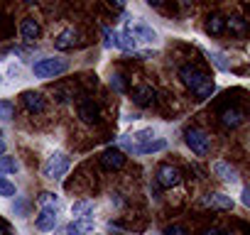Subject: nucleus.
<instances>
[{"instance_id": "19", "label": "nucleus", "mask_w": 250, "mask_h": 235, "mask_svg": "<svg viewBox=\"0 0 250 235\" xmlns=\"http://www.w3.org/2000/svg\"><path fill=\"white\" fill-rule=\"evenodd\" d=\"M165 147H167L165 140H150V142H143V145L133 147L130 152H133V155H152V152H162Z\"/></svg>"}, {"instance_id": "21", "label": "nucleus", "mask_w": 250, "mask_h": 235, "mask_svg": "<svg viewBox=\"0 0 250 235\" xmlns=\"http://www.w3.org/2000/svg\"><path fill=\"white\" fill-rule=\"evenodd\" d=\"M226 30V18H221V15H211L208 20H206V32L208 35H221Z\"/></svg>"}, {"instance_id": "33", "label": "nucleus", "mask_w": 250, "mask_h": 235, "mask_svg": "<svg viewBox=\"0 0 250 235\" xmlns=\"http://www.w3.org/2000/svg\"><path fill=\"white\" fill-rule=\"evenodd\" d=\"M57 96H59L62 103H66V100L71 98V91H69V88H57Z\"/></svg>"}, {"instance_id": "38", "label": "nucleus", "mask_w": 250, "mask_h": 235, "mask_svg": "<svg viewBox=\"0 0 250 235\" xmlns=\"http://www.w3.org/2000/svg\"><path fill=\"white\" fill-rule=\"evenodd\" d=\"M57 235H64V228H62V230H59V233H57Z\"/></svg>"}, {"instance_id": "11", "label": "nucleus", "mask_w": 250, "mask_h": 235, "mask_svg": "<svg viewBox=\"0 0 250 235\" xmlns=\"http://www.w3.org/2000/svg\"><path fill=\"white\" fill-rule=\"evenodd\" d=\"M79 44V32L74 30V27H69V30H64L57 39H54V47L57 49H62V52H66V49H74Z\"/></svg>"}, {"instance_id": "23", "label": "nucleus", "mask_w": 250, "mask_h": 235, "mask_svg": "<svg viewBox=\"0 0 250 235\" xmlns=\"http://www.w3.org/2000/svg\"><path fill=\"white\" fill-rule=\"evenodd\" d=\"M110 88L115 91V93H125L128 91V78H125L123 74H110Z\"/></svg>"}, {"instance_id": "3", "label": "nucleus", "mask_w": 250, "mask_h": 235, "mask_svg": "<svg viewBox=\"0 0 250 235\" xmlns=\"http://www.w3.org/2000/svg\"><path fill=\"white\" fill-rule=\"evenodd\" d=\"M184 140H187V147H189L194 155H199V157H206V155L211 152V137H208L204 130H199V128L187 130V133H184Z\"/></svg>"}, {"instance_id": "2", "label": "nucleus", "mask_w": 250, "mask_h": 235, "mask_svg": "<svg viewBox=\"0 0 250 235\" xmlns=\"http://www.w3.org/2000/svg\"><path fill=\"white\" fill-rule=\"evenodd\" d=\"M69 167H71V159H69L64 152H54V155H49V157H47V162H44L42 172H44V176H47V179L59 181V179L69 172Z\"/></svg>"}, {"instance_id": "34", "label": "nucleus", "mask_w": 250, "mask_h": 235, "mask_svg": "<svg viewBox=\"0 0 250 235\" xmlns=\"http://www.w3.org/2000/svg\"><path fill=\"white\" fill-rule=\"evenodd\" d=\"M240 196H243V203L248 206V203H250V191H248V186H243V194H240Z\"/></svg>"}, {"instance_id": "6", "label": "nucleus", "mask_w": 250, "mask_h": 235, "mask_svg": "<svg viewBox=\"0 0 250 235\" xmlns=\"http://www.w3.org/2000/svg\"><path fill=\"white\" fill-rule=\"evenodd\" d=\"M101 164H103V169H108V172L120 169V167L125 164V152L118 150V147H110V150H105V152L101 155Z\"/></svg>"}, {"instance_id": "17", "label": "nucleus", "mask_w": 250, "mask_h": 235, "mask_svg": "<svg viewBox=\"0 0 250 235\" xmlns=\"http://www.w3.org/2000/svg\"><path fill=\"white\" fill-rule=\"evenodd\" d=\"M93 230V220H71L64 228V235H91Z\"/></svg>"}, {"instance_id": "14", "label": "nucleus", "mask_w": 250, "mask_h": 235, "mask_svg": "<svg viewBox=\"0 0 250 235\" xmlns=\"http://www.w3.org/2000/svg\"><path fill=\"white\" fill-rule=\"evenodd\" d=\"M54 225H57V208H42L37 215V228L47 233V230H54Z\"/></svg>"}, {"instance_id": "31", "label": "nucleus", "mask_w": 250, "mask_h": 235, "mask_svg": "<svg viewBox=\"0 0 250 235\" xmlns=\"http://www.w3.org/2000/svg\"><path fill=\"white\" fill-rule=\"evenodd\" d=\"M228 27H230L233 32H245V20H243V18H230V20H228Z\"/></svg>"}, {"instance_id": "1", "label": "nucleus", "mask_w": 250, "mask_h": 235, "mask_svg": "<svg viewBox=\"0 0 250 235\" xmlns=\"http://www.w3.org/2000/svg\"><path fill=\"white\" fill-rule=\"evenodd\" d=\"M35 76L37 78H54V76H62L69 71V61L62 59V57H49V59H40L35 66H32Z\"/></svg>"}, {"instance_id": "15", "label": "nucleus", "mask_w": 250, "mask_h": 235, "mask_svg": "<svg viewBox=\"0 0 250 235\" xmlns=\"http://www.w3.org/2000/svg\"><path fill=\"white\" fill-rule=\"evenodd\" d=\"M20 35H22L25 42H35L40 37V22L35 18H25L22 25H20Z\"/></svg>"}, {"instance_id": "20", "label": "nucleus", "mask_w": 250, "mask_h": 235, "mask_svg": "<svg viewBox=\"0 0 250 235\" xmlns=\"http://www.w3.org/2000/svg\"><path fill=\"white\" fill-rule=\"evenodd\" d=\"M213 172H216V176H221L223 181H238V172L228 164V162H213Z\"/></svg>"}, {"instance_id": "18", "label": "nucleus", "mask_w": 250, "mask_h": 235, "mask_svg": "<svg viewBox=\"0 0 250 235\" xmlns=\"http://www.w3.org/2000/svg\"><path fill=\"white\" fill-rule=\"evenodd\" d=\"M135 47H138V39L133 37V32H130V30H123V32H118L115 49H123V52H135Z\"/></svg>"}, {"instance_id": "4", "label": "nucleus", "mask_w": 250, "mask_h": 235, "mask_svg": "<svg viewBox=\"0 0 250 235\" xmlns=\"http://www.w3.org/2000/svg\"><path fill=\"white\" fill-rule=\"evenodd\" d=\"M179 78H182V83H184V86H189V88L194 91V88H199L208 76H206L199 66H194V64H184V66L179 69Z\"/></svg>"}, {"instance_id": "37", "label": "nucleus", "mask_w": 250, "mask_h": 235, "mask_svg": "<svg viewBox=\"0 0 250 235\" xmlns=\"http://www.w3.org/2000/svg\"><path fill=\"white\" fill-rule=\"evenodd\" d=\"M3 155H5V142L0 140V157H3Z\"/></svg>"}, {"instance_id": "30", "label": "nucleus", "mask_w": 250, "mask_h": 235, "mask_svg": "<svg viewBox=\"0 0 250 235\" xmlns=\"http://www.w3.org/2000/svg\"><path fill=\"white\" fill-rule=\"evenodd\" d=\"M133 137H135V140H138V142L143 145V142H150V140L155 137V133H152V128H145V130H140V133H135Z\"/></svg>"}, {"instance_id": "36", "label": "nucleus", "mask_w": 250, "mask_h": 235, "mask_svg": "<svg viewBox=\"0 0 250 235\" xmlns=\"http://www.w3.org/2000/svg\"><path fill=\"white\" fill-rule=\"evenodd\" d=\"M0 235H8V228H5V223H0Z\"/></svg>"}, {"instance_id": "10", "label": "nucleus", "mask_w": 250, "mask_h": 235, "mask_svg": "<svg viewBox=\"0 0 250 235\" xmlns=\"http://www.w3.org/2000/svg\"><path fill=\"white\" fill-rule=\"evenodd\" d=\"M130 32H133V37L140 39V42H147V44H155V42H157V32H155L147 22H135V25L130 27Z\"/></svg>"}, {"instance_id": "29", "label": "nucleus", "mask_w": 250, "mask_h": 235, "mask_svg": "<svg viewBox=\"0 0 250 235\" xmlns=\"http://www.w3.org/2000/svg\"><path fill=\"white\" fill-rule=\"evenodd\" d=\"M13 35V22L10 18H0V37H10Z\"/></svg>"}, {"instance_id": "12", "label": "nucleus", "mask_w": 250, "mask_h": 235, "mask_svg": "<svg viewBox=\"0 0 250 235\" xmlns=\"http://www.w3.org/2000/svg\"><path fill=\"white\" fill-rule=\"evenodd\" d=\"M204 206L208 208H221V211H230L233 208V198L226 194H208L204 196Z\"/></svg>"}, {"instance_id": "32", "label": "nucleus", "mask_w": 250, "mask_h": 235, "mask_svg": "<svg viewBox=\"0 0 250 235\" xmlns=\"http://www.w3.org/2000/svg\"><path fill=\"white\" fill-rule=\"evenodd\" d=\"M162 235H189V233H187L184 225H169V228H165Z\"/></svg>"}, {"instance_id": "26", "label": "nucleus", "mask_w": 250, "mask_h": 235, "mask_svg": "<svg viewBox=\"0 0 250 235\" xmlns=\"http://www.w3.org/2000/svg\"><path fill=\"white\" fill-rule=\"evenodd\" d=\"M208 59H211L221 71H228V69H230V61H228L226 54H221V52H208Z\"/></svg>"}, {"instance_id": "25", "label": "nucleus", "mask_w": 250, "mask_h": 235, "mask_svg": "<svg viewBox=\"0 0 250 235\" xmlns=\"http://www.w3.org/2000/svg\"><path fill=\"white\" fill-rule=\"evenodd\" d=\"M20 169V164L15 162V157H0V172H3V174H15Z\"/></svg>"}, {"instance_id": "9", "label": "nucleus", "mask_w": 250, "mask_h": 235, "mask_svg": "<svg viewBox=\"0 0 250 235\" xmlns=\"http://www.w3.org/2000/svg\"><path fill=\"white\" fill-rule=\"evenodd\" d=\"M79 118L83 123H98L101 120V108L93 100H81L79 105Z\"/></svg>"}, {"instance_id": "13", "label": "nucleus", "mask_w": 250, "mask_h": 235, "mask_svg": "<svg viewBox=\"0 0 250 235\" xmlns=\"http://www.w3.org/2000/svg\"><path fill=\"white\" fill-rule=\"evenodd\" d=\"M93 201H88V198H83V201H76L74 206H71V215H74V220H91L93 215Z\"/></svg>"}, {"instance_id": "5", "label": "nucleus", "mask_w": 250, "mask_h": 235, "mask_svg": "<svg viewBox=\"0 0 250 235\" xmlns=\"http://www.w3.org/2000/svg\"><path fill=\"white\" fill-rule=\"evenodd\" d=\"M155 96H157V91H155L150 83H140V86L133 88V103L140 105V108L152 105V103H155Z\"/></svg>"}, {"instance_id": "39", "label": "nucleus", "mask_w": 250, "mask_h": 235, "mask_svg": "<svg viewBox=\"0 0 250 235\" xmlns=\"http://www.w3.org/2000/svg\"><path fill=\"white\" fill-rule=\"evenodd\" d=\"M0 83H3V74H0Z\"/></svg>"}, {"instance_id": "24", "label": "nucleus", "mask_w": 250, "mask_h": 235, "mask_svg": "<svg viewBox=\"0 0 250 235\" xmlns=\"http://www.w3.org/2000/svg\"><path fill=\"white\" fill-rule=\"evenodd\" d=\"M15 118V103L13 100H0V120L8 123Z\"/></svg>"}, {"instance_id": "22", "label": "nucleus", "mask_w": 250, "mask_h": 235, "mask_svg": "<svg viewBox=\"0 0 250 235\" xmlns=\"http://www.w3.org/2000/svg\"><path fill=\"white\" fill-rule=\"evenodd\" d=\"M213 91H216V83L211 81V78H206L199 88H194V93H196V98L199 100H206V98H211L213 96Z\"/></svg>"}, {"instance_id": "16", "label": "nucleus", "mask_w": 250, "mask_h": 235, "mask_svg": "<svg viewBox=\"0 0 250 235\" xmlns=\"http://www.w3.org/2000/svg\"><path fill=\"white\" fill-rule=\"evenodd\" d=\"M243 110H238V108H226V110H221V123L226 125V128H238L240 123H243Z\"/></svg>"}, {"instance_id": "28", "label": "nucleus", "mask_w": 250, "mask_h": 235, "mask_svg": "<svg viewBox=\"0 0 250 235\" xmlns=\"http://www.w3.org/2000/svg\"><path fill=\"white\" fill-rule=\"evenodd\" d=\"M0 196H5V198L15 196V184H10V181L3 179V176H0Z\"/></svg>"}, {"instance_id": "7", "label": "nucleus", "mask_w": 250, "mask_h": 235, "mask_svg": "<svg viewBox=\"0 0 250 235\" xmlns=\"http://www.w3.org/2000/svg\"><path fill=\"white\" fill-rule=\"evenodd\" d=\"M179 169L177 167H172V164H165V167H160V172H157V184L160 186H165V189H172V186H177L179 184Z\"/></svg>"}, {"instance_id": "35", "label": "nucleus", "mask_w": 250, "mask_h": 235, "mask_svg": "<svg viewBox=\"0 0 250 235\" xmlns=\"http://www.w3.org/2000/svg\"><path fill=\"white\" fill-rule=\"evenodd\" d=\"M201 235H223V230H218V228H208V230H204Z\"/></svg>"}, {"instance_id": "8", "label": "nucleus", "mask_w": 250, "mask_h": 235, "mask_svg": "<svg viewBox=\"0 0 250 235\" xmlns=\"http://www.w3.org/2000/svg\"><path fill=\"white\" fill-rule=\"evenodd\" d=\"M22 103L27 105L30 113H44V110H47V100H44V96L37 93V91H25V93H22Z\"/></svg>"}, {"instance_id": "27", "label": "nucleus", "mask_w": 250, "mask_h": 235, "mask_svg": "<svg viewBox=\"0 0 250 235\" xmlns=\"http://www.w3.org/2000/svg\"><path fill=\"white\" fill-rule=\"evenodd\" d=\"M57 203H59L57 196L49 194V191H44V194L40 196V206H42V208H57Z\"/></svg>"}]
</instances>
